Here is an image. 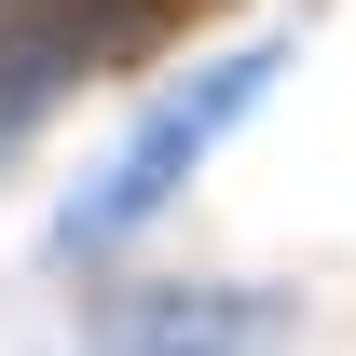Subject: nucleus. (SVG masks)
Segmentation results:
<instances>
[{"mask_svg":"<svg viewBox=\"0 0 356 356\" xmlns=\"http://www.w3.org/2000/svg\"><path fill=\"white\" fill-rule=\"evenodd\" d=\"M288 55H302L288 28H261V42H220V55H192V69H178V83L151 96V110H137V124L110 137V151H96L83 178H69V206H55V233H42V247H55L69 274L124 261L137 233H151V220L178 206V192H192V178H206V165L233 151V124H247V110H261V96L288 83Z\"/></svg>","mask_w":356,"mask_h":356,"instance_id":"nucleus-1","label":"nucleus"},{"mask_svg":"<svg viewBox=\"0 0 356 356\" xmlns=\"http://www.w3.org/2000/svg\"><path fill=\"white\" fill-rule=\"evenodd\" d=\"M165 28V0H0V165L137 42Z\"/></svg>","mask_w":356,"mask_h":356,"instance_id":"nucleus-3","label":"nucleus"},{"mask_svg":"<svg viewBox=\"0 0 356 356\" xmlns=\"http://www.w3.org/2000/svg\"><path fill=\"white\" fill-rule=\"evenodd\" d=\"M96 356H288L302 343V288L274 274H137L83 329Z\"/></svg>","mask_w":356,"mask_h":356,"instance_id":"nucleus-2","label":"nucleus"}]
</instances>
